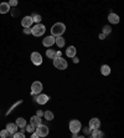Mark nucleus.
Masks as SVG:
<instances>
[{
	"mask_svg": "<svg viewBox=\"0 0 124 138\" xmlns=\"http://www.w3.org/2000/svg\"><path fill=\"white\" fill-rule=\"evenodd\" d=\"M55 44L58 46V47H63V46H65V39H63L62 36H56Z\"/></svg>",
	"mask_w": 124,
	"mask_h": 138,
	"instance_id": "a211bd4d",
	"label": "nucleus"
},
{
	"mask_svg": "<svg viewBox=\"0 0 124 138\" xmlns=\"http://www.w3.org/2000/svg\"><path fill=\"white\" fill-rule=\"evenodd\" d=\"M54 44H55V36H52V35H50V36L45 37V39L42 40V45H43L45 47H51Z\"/></svg>",
	"mask_w": 124,
	"mask_h": 138,
	"instance_id": "1a4fd4ad",
	"label": "nucleus"
},
{
	"mask_svg": "<svg viewBox=\"0 0 124 138\" xmlns=\"http://www.w3.org/2000/svg\"><path fill=\"white\" fill-rule=\"evenodd\" d=\"M17 0H9V5L10 6H17Z\"/></svg>",
	"mask_w": 124,
	"mask_h": 138,
	"instance_id": "cd10ccee",
	"label": "nucleus"
},
{
	"mask_svg": "<svg viewBox=\"0 0 124 138\" xmlns=\"http://www.w3.org/2000/svg\"><path fill=\"white\" fill-rule=\"evenodd\" d=\"M31 61H32V63L34 65H36V66H40L42 63V56L40 52H32L31 54Z\"/></svg>",
	"mask_w": 124,
	"mask_h": 138,
	"instance_id": "0eeeda50",
	"label": "nucleus"
},
{
	"mask_svg": "<svg viewBox=\"0 0 124 138\" xmlns=\"http://www.w3.org/2000/svg\"><path fill=\"white\" fill-rule=\"evenodd\" d=\"M83 131H84V134H86V136H88V134H91V132H92V129H91L90 127H88V128L86 127V128H84Z\"/></svg>",
	"mask_w": 124,
	"mask_h": 138,
	"instance_id": "c85d7f7f",
	"label": "nucleus"
},
{
	"mask_svg": "<svg viewBox=\"0 0 124 138\" xmlns=\"http://www.w3.org/2000/svg\"><path fill=\"white\" fill-rule=\"evenodd\" d=\"M105 36H107V35L102 33V34H99V39H101V40H104V39H105Z\"/></svg>",
	"mask_w": 124,
	"mask_h": 138,
	"instance_id": "473e14b6",
	"label": "nucleus"
},
{
	"mask_svg": "<svg viewBox=\"0 0 124 138\" xmlns=\"http://www.w3.org/2000/svg\"><path fill=\"white\" fill-rule=\"evenodd\" d=\"M10 5L9 3H0V14H7L10 11Z\"/></svg>",
	"mask_w": 124,
	"mask_h": 138,
	"instance_id": "f8f14e48",
	"label": "nucleus"
},
{
	"mask_svg": "<svg viewBox=\"0 0 124 138\" xmlns=\"http://www.w3.org/2000/svg\"><path fill=\"white\" fill-rule=\"evenodd\" d=\"M15 123L17 124V127L19 128H25V126H26V119L22 117H19L17 119H16V122Z\"/></svg>",
	"mask_w": 124,
	"mask_h": 138,
	"instance_id": "6ab92c4d",
	"label": "nucleus"
},
{
	"mask_svg": "<svg viewBox=\"0 0 124 138\" xmlns=\"http://www.w3.org/2000/svg\"><path fill=\"white\" fill-rule=\"evenodd\" d=\"M55 50H52V48L48 47V50H46V56H47L48 59H54L55 57Z\"/></svg>",
	"mask_w": 124,
	"mask_h": 138,
	"instance_id": "4be33fe9",
	"label": "nucleus"
},
{
	"mask_svg": "<svg viewBox=\"0 0 124 138\" xmlns=\"http://www.w3.org/2000/svg\"><path fill=\"white\" fill-rule=\"evenodd\" d=\"M35 132L39 134V137H46L48 134V132H50V129H48L47 126H45V124L41 123L35 128Z\"/></svg>",
	"mask_w": 124,
	"mask_h": 138,
	"instance_id": "39448f33",
	"label": "nucleus"
},
{
	"mask_svg": "<svg viewBox=\"0 0 124 138\" xmlns=\"http://www.w3.org/2000/svg\"><path fill=\"white\" fill-rule=\"evenodd\" d=\"M30 123L32 124V126H35V127H37L39 124L42 123V119H41V117H39L37 115H35V116H32V117L30 118Z\"/></svg>",
	"mask_w": 124,
	"mask_h": 138,
	"instance_id": "2eb2a0df",
	"label": "nucleus"
},
{
	"mask_svg": "<svg viewBox=\"0 0 124 138\" xmlns=\"http://www.w3.org/2000/svg\"><path fill=\"white\" fill-rule=\"evenodd\" d=\"M42 88H43L42 83L40 82V81H35V82H32V85H31V93H32V95H39V93H41Z\"/></svg>",
	"mask_w": 124,
	"mask_h": 138,
	"instance_id": "423d86ee",
	"label": "nucleus"
},
{
	"mask_svg": "<svg viewBox=\"0 0 124 138\" xmlns=\"http://www.w3.org/2000/svg\"><path fill=\"white\" fill-rule=\"evenodd\" d=\"M66 31V25L63 22H56L51 28V35L52 36H62V34Z\"/></svg>",
	"mask_w": 124,
	"mask_h": 138,
	"instance_id": "f257e3e1",
	"label": "nucleus"
},
{
	"mask_svg": "<svg viewBox=\"0 0 124 138\" xmlns=\"http://www.w3.org/2000/svg\"><path fill=\"white\" fill-rule=\"evenodd\" d=\"M32 21H34V22H36V24H39V22H41L42 21V16L41 15H34V16H32Z\"/></svg>",
	"mask_w": 124,
	"mask_h": 138,
	"instance_id": "b1692460",
	"label": "nucleus"
},
{
	"mask_svg": "<svg viewBox=\"0 0 124 138\" xmlns=\"http://www.w3.org/2000/svg\"><path fill=\"white\" fill-rule=\"evenodd\" d=\"M101 74H102L103 76H108L110 74V67L108 65H103V66L101 67Z\"/></svg>",
	"mask_w": 124,
	"mask_h": 138,
	"instance_id": "aec40b11",
	"label": "nucleus"
},
{
	"mask_svg": "<svg viewBox=\"0 0 124 138\" xmlns=\"http://www.w3.org/2000/svg\"><path fill=\"white\" fill-rule=\"evenodd\" d=\"M42 117L45 118V119H47V121H52V119H54V112L46 111V112H43V116H42Z\"/></svg>",
	"mask_w": 124,
	"mask_h": 138,
	"instance_id": "412c9836",
	"label": "nucleus"
},
{
	"mask_svg": "<svg viewBox=\"0 0 124 138\" xmlns=\"http://www.w3.org/2000/svg\"><path fill=\"white\" fill-rule=\"evenodd\" d=\"M17 128H19V127H17L16 123H7L6 124V129H7V132L10 133V136H13L15 132L17 131Z\"/></svg>",
	"mask_w": 124,
	"mask_h": 138,
	"instance_id": "ddd939ff",
	"label": "nucleus"
},
{
	"mask_svg": "<svg viewBox=\"0 0 124 138\" xmlns=\"http://www.w3.org/2000/svg\"><path fill=\"white\" fill-rule=\"evenodd\" d=\"M92 137L93 138H102V137H104V133L99 128H97V129H92Z\"/></svg>",
	"mask_w": 124,
	"mask_h": 138,
	"instance_id": "f3484780",
	"label": "nucleus"
},
{
	"mask_svg": "<svg viewBox=\"0 0 124 138\" xmlns=\"http://www.w3.org/2000/svg\"><path fill=\"white\" fill-rule=\"evenodd\" d=\"M36 115H37L39 117H41V118H42V116H43V112H42L41 110H37V112H36Z\"/></svg>",
	"mask_w": 124,
	"mask_h": 138,
	"instance_id": "2f4dec72",
	"label": "nucleus"
},
{
	"mask_svg": "<svg viewBox=\"0 0 124 138\" xmlns=\"http://www.w3.org/2000/svg\"><path fill=\"white\" fill-rule=\"evenodd\" d=\"M112 33V28L110 26H103V34H105V35H108V34H110Z\"/></svg>",
	"mask_w": 124,
	"mask_h": 138,
	"instance_id": "bb28decb",
	"label": "nucleus"
},
{
	"mask_svg": "<svg viewBox=\"0 0 124 138\" xmlns=\"http://www.w3.org/2000/svg\"><path fill=\"white\" fill-rule=\"evenodd\" d=\"M31 137H32V138H37V137H39V134H37L36 132H32V134H31Z\"/></svg>",
	"mask_w": 124,
	"mask_h": 138,
	"instance_id": "72a5a7b5",
	"label": "nucleus"
},
{
	"mask_svg": "<svg viewBox=\"0 0 124 138\" xmlns=\"http://www.w3.org/2000/svg\"><path fill=\"white\" fill-rule=\"evenodd\" d=\"M21 102H22V101H17V102H16V103H15L14 106H13V107H11V108H10V110L7 111V113H10V112H11V111H13V110H14V108H15V107H16V106H17V104H20Z\"/></svg>",
	"mask_w": 124,
	"mask_h": 138,
	"instance_id": "c756f323",
	"label": "nucleus"
},
{
	"mask_svg": "<svg viewBox=\"0 0 124 138\" xmlns=\"http://www.w3.org/2000/svg\"><path fill=\"white\" fill-rule=\"evenodd\" d=\"M48 100H50V97H48L47 95H45V93H39L35 101H36L39 104H46L48 102Z\"/></svg>",
	"mask_w": 124,
	"mask_h": 138,
	"instance_id": "6e6552de",
	"label": "nucleus"
},
{
	"mask_svg": "<svg viewBox=\"0 0 124 138\" xmlns=\"http://www.w3.org/2000/svg\"><path fill=\"white\" fill-rule=\"evenodd\" d=\"M77 54V48L75 47V46H68L67 47V50H66V55H67V57H75Z\"/></svg>",
	"mask_w": 124,
	"mask_h": 138,
	"instance_id": "4468645a",
	"label": "nucleus"
},
{
	"mask_svg": "<svg viewBox=\"0 0 124 138\" xmlns=\"http://www.w3.org/2000/svg\"><path fill=\"white\" fill-rule=\"evenodd\" d=\"M72 137H73V138H77V137H81V136H79L78 133H72Z\"/></svg>",
	"mask_w": 124,
	"mask_h": 138,
	"instance_id": "f704fd0d",
	"label": "nucleus"
},
{
	"mask_svg": "<svg viewBox=\"0 0 124 138\" xmlns=\"http://www.w3.org/2000/svg\"><path fill=\"white\" fill-rule=\"evenodd\" d=\"M13 137L14 138H25V134H24V133H22V132H15L14 134H13Z\"/></svg>",
	"mask_w": 124,
	"mask_h": 138,
	"instance_id": "a878e982",
	"label": "nucleus"
},
{
	"mask_svg": "<svg viewBox=\"0 0 124 138\" xmlns=\"http://www.w3.org/2000/svg\"><path fill=\"white\" fill-rule=\"evenodd\" d=\"M72 59H73V62H75V63H78V61H79V60L77 59L76 56H75V57H72Z\"/></svg>",
	"mask_w": 124,
	"mask_h": 138,
	"instance_id": "c9c22d12",
	"label": "nucleus"
},
{
	"mask_svg": "<svg viewBox=\"0 0 124 138\" xmlns=\"http://www.w3.org/2000/svg\"><path fill=\"white\" fill-rule=\"evenodd\" d=\"M108 20H109V22H112V24H118V22H119V16H118L117 14H114V13H110V14L108 15Z\"/></svg>",
	"mask_w": 124,
	"mask_h": 138,
	"instance_id": "dca6fc26",
	"label": "nucleus"
},
{
	"mask_svg": "<svg viewBox=\"0 0 124 138\" xmlns=\"http://www.w3.org/2000/svg\"><path fill=\"white\" fill-rule=\"evenodd\" d=\"M54 60V66H55L57 70H66L68 67V63L67 61L63 59V57H55V59H52Z\"/></svg>",
	"mask_w": 124,
	"mask_h": 138,
	"instance_id": "7ed1b4c3",
	"label": "nucleus"
},
{
	"mask_svg": "<svg viewBox=\"0 0 124 138\" xmlns=\"http://www.w3.org/2000/svg\"><path fill=\"white\" fill-rule=\"evenodd\" d=\"M35 126H32V124L30 123V124H28L26 123V126H25V131H28V133H32V132H35Z\"/></svg>",
	"mask_w": 124,
	"mask_h": 138,
	"instance_id": "5701e85b",
	"label": "nucleus"
},
{
	"mask_svg": "<svg viewBox=\"0 0 124 138\" xmlns=\"http://www.w3.org/2000/svg\"><path fill=\"white\" fill-rule=\"evenodd\" d=\"M88 127H90L91 129H97V128H99L101 127V121L98 119V118H92L90 119V124H88Z\"/></svg>",
	"mask_w": 124,
	"mask_h": 138,
	"instance_id": "9b49d317",
	"label": "nucleus"
},
{
	"mask_svg": "<svg viewBox=\"0 0 124 138\" xmlns=\"http://www.w3.org/2000/svg\"><path fill=\"white\" fill-rule=\"evenodd\" d=\"M81 129H82V123L78 119H72L69 122V131L72 133H78Z\"/></svg>",
	"mask_w": 124,
	"mask_h": 138,
	"instance_id": "20e7f679",
	"label": "nucleus"
},
{
	"mask_svg": "<svg viewBox=\"0 0 124 138\" xmlns=\"http://www.w3.org/2000/svg\"><path fill=\"white\" fill-rule=\"evenodd\" d=\"M32 24H34L32 16H25V18H22V20H21V25H22L24 28H31Z\"/></svg>",
	"mask_w": 124,
	"mask_h": 138,
	"instance_id": "9d476101",
	"label": "nucleus"
},
{
	"mask_svg": "<svg viewBox=\"0 0 124 138\" xmlns=\"http://www.w3.org/2000/svg\"><path fill=\"white\" fill-rule=\"evenodd\" d=\"M24 34H31V28H24Z\"/></svg>",
	"mask_w": 124,
	"mask_h": 138,
	"instance_id": "7c9ffc66",
	"label": "nucleus"
},
{
	"mask_svg": "<svg viewBox=\"0 0 124 138\" xmlns=\"http://www.w3.org/2000/svg\"><path fill=\"white\" fill-rule=\"evenodd\" d=\"M45 31H46V28H45V25L41 24V22H39V24H36L34 28H31V34L36 36V37H40L42 35L45 34Z\"/></svg>",
	"mask_w": 124,
	"mask_h": 138,
	"instance_id": "f03ea898",
	"label": "nucleus"
},
{
	"mask_svg": "<svg viewBox=\"0 0 124 138\" xmlns=\"http://www.w3.org/2000/svg\"><path fill=\"white\" fill-rule=\"evenodd\" d=\"M10 136V133L7 132V129L5 128V129H3V131L0 132V137L1 138H6V137H9Z\"/></svg>",
	"mask_w": 124,
	"mask_h": 138,
	"instance_id": "393cba45",
	"label": "nucleus"
}]
</instances>
